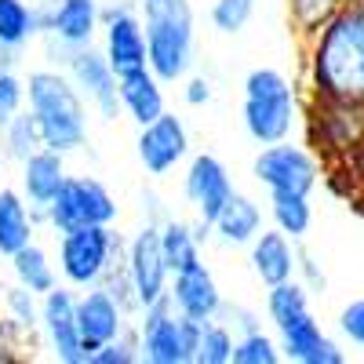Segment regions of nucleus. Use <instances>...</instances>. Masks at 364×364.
Wrapping results in <instances>:
<instances>
[{"label":"nucleus","instance_id":"nucleus-32","mask_svg":"<svg viewBox=\"0 0 364 364\" xmlns=\"http://www.w3.org/2000/svg\"><path fill=\"white\" fill-rule=\"evenodd\" d=\"M343 4H346V0H288V18H291V26L299 29L302 37H310Z\"/></svg>","mask_w":364,"mask_h":364},{"label":"nucleus","instance_id":"nucleus-36","mask_svg":"<svg viewBox=\"0 0 364 364\" xmlns=\"http://www.w3.org/2000/svg\"><path fill=\"white\" fill-rule=\"evenodd\" d=\"M139 357V339H135V328H128L124 336L109 339L106 346H99L95 353L87 357V364H135Z\"/></svg>","mask_w":364,"mask_h":364},{"label":"nucleus","instance_id":"nucleus-24","mask_svg":"<svg viewBox=\"0 0 364 364\" xmlns=\"http://www.w3.org/2000/svg\"><path fill=\"white\" fill-rule=\"evenodd\" d=\"M37 237V211L29 208L22 190H0V255L11 259Z\"/></svg>","mask_w":364,"mask_h":364},{"label":"nucleus","instance_id":"nucleus-23","mask_svg":"<svg viewBox=\"0 0 364 364\" xmlns=\"http://www.w3.org/2000/svg\"><path fill=\"white\" fill-rule=\"evenodd\" d=\"M262 226H266L262 204L248 193L233 190V197L223 204V211L215 215V223H211V233H215L219 245H226V248H248L262 233Z\"/></svg>","mask_w":364,"mask_h":364},{"label":"nucleus","instance_id":"nucleus-4","mask_svg":"<svg viewBox=\"0 0 364 364\" xmlns=\"http://www.w3.org/2000/svg\"><path fill=\"white\" fill-rule=\"evenodd\" d=\"M146 29V63L164 84L186 80L193 66V8L190 0H139Z\"/></svg>","mask_w":364,"mask_h":364},{"label":"nucleus","instance_id":"nucleus-35","mask_svg":"<svg viewBox=\"0 0 364 364\" xmlns=\"http://www.w3.org/2000/svg\"><path fill=\"white\" fill-rule=\"evenodd\" d=\"M22 109H26V80L15 70L0 66V128Z\"/></svg>","mask_w":364,"mask_h":364},{"label":"nucleus","instance_id":"nucleus-12","mask_svg":"<svg viewBox=\"0 0 364 364\" xmlns=\"http://www.w3.org/2000/svg\"><path fill=\"white\" fill-rule=\"evenodd\" d=\"M41 331L58 364H87V350L77 331V295L70 284H55L41 295Z\"/></svg>","mask_w":364,"mask_h":364},{"label":"nucleus","instance_id":"nucleus-13","mask_svg":"<svg viewBox=\"0 0 364 364\" xmlns=\"http://www.w3.org/2000/svg\"><path fill=\"white\" fill-rule=\"evenodd\" d=\"M233 175L226 171V164L215 154H197L186 164V175H182V193H186L190 208L200 226L211 230L215 215L223 211V204L233 197Z\"/></svg>","mask_w":364,"mask_h":364},{"label":"nucleus","instance_id":"nucleus-33","mask_svg":"<svg viewBox=\"0 0 364 364\" xmlns=\"http://www.w3.org/2000/svg\"><path fill=\"white\" fill-rule=\"evenodd\" d=\"M255 8H259V0H215L211 11H208V18H211V26H215L219 33L233 37V33H240V29L252 22Z\"/></svg>","mask_w":364,"mask_h":364},{"label":"nucleus","instance_id":"nucleus-9","mask_svg":"<svg viewBox=\"0 0 364 364\" xmlns=\"http://www.w3.org/2000/svg\"><path fill=\"white\" fill-rule=\"evenodd\" d=\"M124 273L135 288V299H139V310L154 306L168 295V284H171V269L164 262V252H161V226L157 223H146L124 248Z\"/></svg>","mask_w":364,"mask_h":364},{"label":"nucleus","instance_id":"nucleus-28","mask_svg":"<svg viewBox=\"0 0 364 364\" xmlns=\"http://www.w3.org/2000/svg\"><path fill=\"white\" fill-rule=\"evenodd\" d=\"M269 223L291 240H302L314 226V204L310 193H269Z\"/></svg>","mask_w":364,"mask_h":364},{"label":"nucleus","instance_id":"nucleus-7","mask_svg":"<svg viewBox=\"0 0 364 364\" xmlns=\"http://www.w3.org/2000/svg\"><path fill=\"white\" fill-rule=\"evenodd\" d=\"M252 175H255V182L266 193H314L321 186L324 161L314 154L310 146L281 139V142L262 146L255 154Z\"/></svg>","mask_w":364,"mask_h":364},{"label":"nucleus","instance_id":"nucleus-16","mask_svg":"<svg viewBox=\"0 0 364 364\" xmlns=\"http://www.w3.org/2000/svg\"><path fill=\"white\" fill-rule=\"evenodd\" d=\"M102 55L109 58V66L117 73L135 70V66H149L146 63V29H142V15L132 11L128 4L117 8H102Z\"/></svg>","mask_w":364,"mask_h":364},{"label":"nucleus","instance_id":"nucleus-29","mask_svg":"<svg viewBox=\"0 0 364 364\" xmlns=\"http://www.w3.org/2000/svg\"><path fill=\"white\" fill-rule=\"evenodd\" d=\"M0 132H4V149H8V157L18 161V164H22L29 154H37V149L44 146V135H41V128H37V117L29 113V109L15 113Z\"/></svg>","mask_w":364,"mask_h":364},{"label":"nucleus","instance_id":"nucleus-21","mask_svg":"<svg viewBox=\"0 0 364 364\" xmlns=\"http://www.w3.org/2000/svg\"><path fill=\"white\" fill-rule=\"evenodd\" d=\"M22 197L29 200V208L37 211V219L44 215V208L55 200V193L66 182V154H58L51 146H41L37 154H29L22 164Z\"/></svg>","mask_w":364,"mask_h":364},{"label":"nucleus","instance_id":"nucleus-18","mask_svg":"<svg viewBox=\"0 0 364 364\" xmlns=\"http://www.w3.org/2000/svg\"><path fill=\"white\" fill-rule=\"evenodd\" d=\"M41 29H48L63 51L87 48L102 29V8L99 0H55L51 11L41 15Z\"/></svg>","mask_w":364,"mask_h":364},{"label":"nucleus","instance_id":"nucleus-19","mask_svg":"<svg viewBox=\"0 0 364 364\" xmlns=\"http://www.w3.org/2000/svg\"><path fill=\"white\" fill-rule=\"evenodd\" d=\"M277 343H281L284 360H295V364H343L346 360L343 346L321 328L314 310L288 321V324H281L277 328Z\"/></svg>","mask_w":364,"mask_h":364},{"label":"nucleus","instance_id":"nucleus-25","mask_svg":"<svg viewBox=\"0 0 364 364\" xmlns=\"http://www.w3.org/2000/svg\"><path fill=\"white\" fill-rule=\"evenodd\" d=\"M41 33V11L29 0H0V63Z\"/></svg>","mask_w":364,"mask_h":364},{"label":"nucleus","instance_id":"nucleus-6","mask_svg":"<svg viewBox=\"0 0 364 364\" xmlns=\"http://www.w3.org/2000/svg\"><path fill=\"white\" fill-rule=\"evenodd\" d=\"M135 339H139V357L146 364H193L200 343V321L182 317L164 295L154 306L139 310Z\"/></svg>","mask_w":364,"mask_h":364},{"label":"nucleus","instance_id":"nucleus-20","mask_svg":"<svg viewBox=\"0 0 364 364\" xmlns=\"http://www.w3.org/2000/svg\"><path fill=\"white\" fill-rule=\"evenodd\" d=\"M248 262H252V273L262 281V288L291 281L299 269V240H291L277 226H262V233L248 245Z\"/></svg>","mask_w":364,"mask_h":364},{"label":"nucleus","instance_id":"nucleus-14","mask_svg":"<svg viewBox=\"0 0 364 364\" xmlns=\"http://www.w3.org/2000/svg\"><path fill=\"white\" fill-rule=\"evenodd\" d=\"M310 135L324 157H346L350 149L364 139V109L360 106H343L310 95Z\"/></svg>","mask_w":364,"mask_h":364},{"label":"nucleus","instance_id":"nucleus-2","mask_svg":"<svg viewBox=\"0 0 364 364\" xmlns=\"http://www.w3.org/2000/svg\"><path fill=\"white\" fill-rule=\"evenodd\" d=\"M26 109L37 117L44 146L58 154H77L87 142V102L58 70H33L26 77Z\"/></svg>","mask_w":364,"mask_h":364},{"label":"nucleus","instance_id":"nucleus-8","mask_svg":"<svg viewBox=\"0 0 364 364\" xmlns=\"http://www.w3.org/2000/svg\"><path fill=\"white\" fill-rule=\"evenodd\" d=\"M120 215V208L113 193L106 190V182L95 175H66L63 190L55 193V200L44 208V223L55 233H66L77 226H113Z\"/></svg>","mask_w":364,"mask_h":364},{"label":"nucleus","instance_id":"nucleus-15","mask_svg":"<svg viewBox=\"0 0 364 364\" xmlns=\"http://www.w3.org/2000/svg\"><path fill=\"white\" fill-rule=\"evenodd\" d=\"M77 331H80V343L91 357L99 346H106L109 339L128 331V310L113 299V291L106 284L84 288L77 295Z\"/></svg>","mask_w":364,"mask_h":364},{"label":"nucleus","instance_id":"nucleus-11","mask_svg":"<svg viewBox=\"0 0 364 364\" xmlns=\"http://www.w3.org/2000/svg\"><path fill=\"white\" fill-rule=\"evenodd\" d=\"M66 73L77 84V91L84 95V102L95 109L102 120H117L120 113V95H117V70L109 66V58L102 55V48H77L66 51Z\"/></svg>","mask_w":364,"mask_h":364},{"label":"nucleus","instance_id":"nucleus-26","mask_svg":"<svg viewBox=\"0 0 364 364\" xmlns=\"http://www.w3.org/2000/svg\"><path fill=\"white\" fill-rule=\"evenodd\" d=\"M157 226H161V252H164V262H168L171 273L200 262V245H204V240H200V233H197V223H186V219L168 215V219H161Z\"/></svg>","mask_w":364,"mask_h":364},{"label":"nucleus","instance_id":"nucleus-34","mask_svg":"<svg viewBox=\"0 0 364 364\" xmlns=\"http://www.w3.org/2000/svg\"><path fill=\"white\" fill-rule=\"evenodd\" d=\"M4 310H8V321H11L18 331H33V328H41V295H33V291L22 288V284L8 288V295H4Z\"/></svg>","mask_w":364,"mask_h":364},{"label":"nucleus","instance_id":"nucleus-39","mask_svg":"<svg viewBox=\"0 0 364 364\" xmlns=\"http://www.w3.org/2000/svg\"><path fill=\"white\" fill-rule=\"evenodd\" d=\"M182 102H186V106H208L211 102V80L186 73V84H182Z\"/></svg>","mask_w":364,"mask_h":364},{"label":"nucleus","instance_id":"nucleus-5","mask_svg":"<svg viewBox=\"0 0 364 364\" xmlns=\"http://www.w3.org/2000/svg\"><path fill=\"white\" fill-rule=\"evenodd\" d=\"M58 237V273L77 291L95 288L106 281V273L124 259V245L113 226H77Z\"/></svg>","mask_w":364,"mask_h":364},{"label":"nucleus","instance_id":"nucleus-22","mask_svg":"<svg viewBox=\"0 0 364 364\" xmlns=\"http://www.w3.org/2000/svg\"><path fill=\"white\" fill-rule=\"evenodd\" d=\"M117 95H120V109H124L139 128L149 124V120H157L168 109L164 80L149 66H135V70L117 73Z\"/></svg>","mask_w":364,"mask_h":364},{"label":"nucleus","instance_id":"nucleus-27","mask_svg":"<svg viewBox=\"0 0 364 364\" xmlns=\"http://www.w3.org/2000/svg\"><path fill=\"white\" fill-rule=\"evenodd\" d=\"M11 273H15V284L29 288L33 295H48L58 284V269H55L51 255L37 245V240H29L26 248H18L11 255Z\"/></svg>","mask_w":364,"mask_h":364},{"label":"nucleus","instance_id":"nucleus-17","mask_svg":"<svg viewBox=\"0 0 364 364\" xmlns=\"http://www.w3.org/2000/svg\"><path fill=\"white\" fill-rule=\"evenodd\" d=\"M168 299H171V306H175L182 317L200 321V324H204V321H215V317L223 314V306H226L215 273H211L204 262H193V266H186V269L171 273Z\"/></svg>","mask_w":364,"mask_h":364},{"label":"nucleus","instance_id":"nucleus-10","mask_svg":"<svg viewBox=\"0 0 364 364\" xmlns=\"http://www.w3.org/2000/svg\"><path fill=\"white\" fill-rule=\"evenodd\" d=\"M135 154H139V164L146 168V175H154V178L171 175L182 161L190 157L186 120H182L178 113H171V109H164L157 120H149V124L139 128Z\"/></svg>","mask_w":364,"mask_h":364},{"label":"nucleus","instance_id":"nucleus-31","mask_svg":"<svg viewBox=\"0 0 364 364\" xmlns=\"http://www.w3.org/2000/svg\"><path fill=\"white\" fill-rule=\"evenodd\" d=\"M277 360H284L281 343L273 336H266L262 328H255V331H240L237 336L230 364H277Z\"/></svg>","mask_w":364,"mask_h":364},{"label":"nucleus","instance_id":"nucleus-3","mask_svg":"<svg viewBox=\"0 0 364 364\" xmlns=\"http://www.w3.org/2000/svg\"><path fill=\"white\" fill-rule=\"evenodd\" d=\"M302 120L299 87L273 66H255L245 77V99H240V124L248 139L259 146L291 139Z\"/></svg>","mask_w":364,"mask_h":364},{"label":"nucleus","instance_id":"nucleus-38","mask_svg":"<svg viewBox=\"0 0 364 364\" xmlns=\"http://www.w3.org/2000/svg\"><path fill=\"white\" fill-rule=\"evenodd\" d=\"M295 277L310 288V295H314V291H324V284H328L324 269L314 262V255H310V252H302V248H299V269H295Z\"/></svg>","mask_w":364,"mask_h":364},{"label":"nucleus","instance_id":"nucleus-37","mask_svg":"<svg viewBox=\"0 0 364 364\" xmlns=\"http://www.w3.org/2000/svg\"><path fill=\"white\" fill-rule=\"evenodd\" d=\"M339 331L350 346L364 350V299H353L339 310Z\"/></svg>","mask_w":364,"mask_h":364},{"label":"nucleus","instance_id":"nucleus-1","mask_svg":"<svg viewBox=\"0 0 364 364\" xmlns=\"http://www.w3.org/2000/svg\"><path fill=\"white\" fill-rule=\"evenodd\" d=\"M306 41L310 95L364 109V0H346Z\"/></svg>","mask_w":364,"mask_h":364},{"label":"nucleus","instance_id":"nucleus-30","mask_svg":"<svg viewBox=\"0 0 364 364\" xmlns=\"http://www.w3.org/2000/svg\"><path fill=\"white\" fill-rule=\"evenodd\" d=\"M233 328L226 321H204L200 324V343H197V357L193 364H230L233 360Z\"/></svg>","mask_w":364,"mask_h":364}]
</instances>
